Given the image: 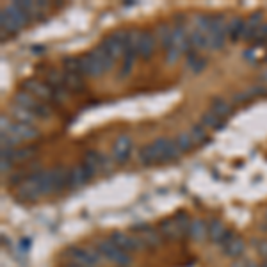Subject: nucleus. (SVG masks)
<instances>
[{
	"instance_id": "c03bdc74",
	"label": "nucleus",
	"mask_w": 267,
	"mask_h": 267,
	"mask_svg": "<svg viewBox=\"0 0 267 267\" xmlns=\"http://www.w3.org/2000/svg\"><path fill=\"white\" fill-rule=\"evenodd\" d=\"M98 164H100V170L105 171V173H109V171L112 170V164H114V159L109 155H105V153H100L98 152Z\"/></svg>"
},
{
	"instance_id": "ddd939ff",
	"label": "nucleus",
	"mask_w": 267,
	"mask_h": 267,
	"mask_svg": "<svg viewBox=\"0 0 267 267\" xmlns=\"http://www.w3.org/2000/svg\"><path fill=\"white\" fill-rule=\"evenodd\" d=\"M4 11L8 13V16L13 20V23H15V25L18 27L20 30H22L23 27H25L27 23H29L30 20H32L29 15H27L25 11H23L22 8H20L18 2H13V4H9L8 8H4Z\"/></svg>"
},
{
	"instance_id": "a878e982",
	"label": "nucleus",
	"mask_w": 267,
	"mask_h": 267,
	"mask_svg": "<svg viewBox=\"0 0 267 267\" xmlns=\"http://www.w3.org/2000/svg\"><path fill=\"white\" fill-rule=\"evenodd\" d=\"M209 235V226H207L205 221L202 219H194L191 223V228H189V237L192 241H203V239Z\"/></svg>"
},
{
	"instance_id": "7ed1b4c3",
	"label": "nucleus",
	"mask_w": 267,
	"mask_h": 267,
	"mask_svg": "<svg viewBox=\"0 0 267 267\" xmlns=\"http://www.w3.org/2000/svg\"><path fill=\"white\" fill-rule=\"evenodd\" d=\"M41 171V170H40ZM40 171H34L29 177L23 178L20 185H16V196L23 202H36L41 196L40 189Z\"/></svg>"
},
{
	"instance_id": "4c0bfd02",
	"label": "nucleus",
	"mask_w": 267,
	"mask_h": 267,
	"mask_svg": "<svg viewBox=\"0 0 267 267\" xmlns=\"http://www.w3.org/2000/svg\"><path fill=\"white\" fill-rule=\"evenodd\" d=\"M47 84L54 89V87L64 86V73L57 72V70H48L47 73Z\"/></svg>"
},
{
	"instance_id": "58836bf2",
	"label": "nucleus",
	"mask_w": 267,
	"mask_h": 267,
	"mask_svg": "<svg viewBox=\"0 0 267 267\" xmlns=\"http://www.w3.org/2000/svg\"><path fill=\"white\" fill-rule=\"evenodd\" d=\"M177 143H178V148H180V152L182 153H185V152H189V150L194 146V141H192V138H191V134L189 132H182V134H178L177 138Z\"/></svg>"
},
{
	"instance_id": "2f4dec72",
	"label": "nucleus",
	"mask_w": 267,
	"mask_h": 267,
	"mask_svg": "<svg viewBox=\"0 0 267 267\" xmlns=\"http://www.w3.org/2000/svg\"><path fill=\"white\" fill-rule=\"evenodd\" d=\"M138 160L143 164V166H153L157 164V157L153 153V148H152V143L150 145H145L138 153Z\"/></svg>"
},
{
	"instance_id": "4d7b16f0",
	"label": "nucleus",
	"mask_w": 267,
	"mask_h": 267,
	"mask_svg": "<svg viewBox=\"0 0 267 267\" xmlns=\"http://www.w3.org/2000/svg\"><path fill=\"white\" fill-rule=\"evenodd\" d=\"M68 267H84V265H80V263H77V262H72V263H68Z\"/></svg>"
},
{
	"instance_id": "423d86ee",
	"label": "nucleus",
	"mask_w": 267,
	"mask_h": 267,
	"mask_svg": "<svg viewBox=\"0 0 267 267\" xmlns=\"http://www.w3.org/2000/svg\"><path fill=\"white\" fill-rule=\"evenodd\" d=\"M111 241L114 242L116 246H118L119 249H123L125 253H130V251H141V249H145V242H143V239L139 237V235H128L125 233V231H112L111 233Z\"/></svg>"
},
{
	"instance_id": "c85d7f7f",
	"label": "nucleus",
	"mask_w": 267,
	"mask_h": 267,
	"mask_svg": "<svg viewBox=\"0 0 267 267\" xmlns=\"http://www.w3.org/2000/svg\"><path fill=\"white\" fill-rule=\"evenodd\" d=\"M207 66V59L196 54V48H192L187 54V68L192 70V73H202L203 68Z\"/></svg>"
},
{
	"instance_id": "bf43d9fd",
	"label": "nucleus",
	"mask_w": 267,
	"mask_h": 267,
	"mask_svg": "<svg viewBox=\"0 0 267 267\" xmlns=\"http://www.w3.org/2000/svg\"><path fill=\"white\" fill-rule=\"evenodd\" d=\"M258 267H267V260H263L262 263H258Z\"/></svg>"
},
{
	"instance_id": "f3484780",
	"label": "nucleus",
	"mask_w": 267,
	"mask_h": 267,
	"mask_svg": "<svg viewBox=\"0 0 267 267\" xmlns=\"http://www.w3.org/2000/svg\"><path fill=\"white\" fill-rule=\"evenodd\" d=\"M157 40H159V45L164 48V52L171 50L175 47L173 41V27H170L168 23H160L157 27Z\"/></svg>"
},
{
	"instance_id": "49530a36",
	"label": "nucleus",
	"mask_w": 267,
	"mask_h": 267,
	"mask_svg": "<svg viewBox=\"0 0 267 267\" xmlns=\"http://www.w3.org/2000/svg\"><path fill=\"white\" fill-rule=\"evenodd\" d=\"M180 55H182V52L178 50L177 47H173L171 50L166 52V62H168V64H175V62L178 61V57H180Z\"/></svg>"
},
{
	"instance_id": "4468645a",
	"label": "nucleus",
	"mask_w": 267,
	"mask_h": 267,
	"mask_svg": "<svg viewBox=\"0 0 267 267\" xmlns=\"http://www.w3.org/2000/svg\"><path fill=\"white\" fill-rule=\"evenodd\" d=\"M50 173H52V180H54L55 192H61L62 189L68 187V185H70V170H68V168L62 166V164H59V166L52 168Z\"/></svg>"
},
{
	"instance_id": "4be33fe9",
	"label": "nucleus",
	"mask_w": 267,
	"mask_h": 267,
	"mask_svg": "<svg viewBox=\"0 0 267 267\" xmlns=\"http://www.w3.org/2000/svg\"><path fill=\"white\" fill-rule=\"evenodd\" d=\"M94 54V57L98 59V61L102 62V66H104V70L105 72H111L112 68H114V64H116V59L112 57L111 54H109L107 50H105V47L104 45H98V47H94L93 50H91Z\"/></svg>"
},
{
	"instance_id": "dca6fc26",
	"label": "nucleus",
	"mask_w": 267,
	"mask_h": 267,
	"mask_svg": "<svg viewBox=\"0 0 267 267\" xmlns=\"http://www.w3.org/2000/svg\"><path fill=\"white\" fill-rule=\"evenodd\" d=\"M262 20H263V13L262 11H255L249 20L246 22V32H244V40L246 41H255L258 29L262 27Z\"/></svg>"
},
{
	"instance_id": "a19ab883",
	"label": "nucleus",
	"mask_w": 267,
	"mask_h": 267,
	"mask_svg": "<svg viewBox=\"0 0 267 267\" xmlns=\"http://www.w3.org/2000/svg\"><path fill=\"white\" fill-rule=\"evenodd\" d=\"M32 114L36 116L38 119H48V118H50V114H52V111H50V107L45 104V102L40 100L36 107L32 109Z\"/></svg>"
},
{
	"instance_id": "864d4df0",
	"label": "nucleus",
	"mask_w": 267,
	"mask_h": 267,
	"mask_svg": "<svg viewBox=\"0 0 267 267\" xmlns=\"http://www.w3.org/2000/svg\"><path fill=\"white\" fill-rule=\"evenodd\" d=\"M249 262H251V260H248V258H237L231 267H248Z\"/></svg>"
},
{
	"instance_id": "3c124183",
	"label": "nucleus",
	"mask_w": 267,
	"mask_h": 267,
	"mask_svg": "<svg viewBox=\"0 0 267 267\" xmlns=\"http://www.w3.org/2000/svg\"><path fill=\"white\" fill-rule=\"evenodd\" d=\"M0 126H2V134H8L9 130H11L13 123L9 121L8 114H2V116H0Z\"/></svg>"
},
{
	"instance_id": "aec40b11",
	"label": "nucleus",
	"mask_w": 267,
	"mask_h": 267,
	"mask_svg": "<svg viewBox=\"0 0 267 267\" xmlns=\"http://www.w3.org/2000/svg\"><path fill=\"white\" fill-rule=\"evenodd\" d=\"M244 32H246V22L241 16H237V18H233L228 23V38H230L233 43L239 40H244Z\"/></svg>"
},
{
	"instance_id": "5701e85b",
	"label": "nucleus",
	"mask_w": 267,
	"mask_h": 267,
	"mask_svg": "<svg viewBox=\"0 0 267 267\" xmlns=\"http://www.w3.org/2000/svg\"><path fill=\"white\" fill-rule=\"evenodd\" d=\"M82 168H84V171H86L87 177H89V180H91V178L98 173V170H100V164H98V152L89 150V152L86 153V157H84Z\"/></svg>"
},
{
	"instance_id": "f03ea898",
	"label": "nucleus",
	"mask_w": 267,
	"mask_h": 267,
	"mask_svg": "<svg viewBox=\"0 0 267 267\" xmlns=\"http://www.w3.org/2000/svg\"><path fill=\"white\" fill-rule=\"evenodd\" d=\"M153 153L157 157V162H171V160H177L180 157V148H178L177 139L170 138H157L152 143Z\"/></svg>"
},
{
	"instance_id": "a18cd8bd",
	"label": "nucleus",
	"mask_w": 267,
	"mask_h": 267,
	"mask_svg": "<svg viewBox=\"0 0 267 267\" xmlns=\"http://www.w3.org/2000/svg\"><path fill=\"white\" fill-rule=\"evenodd\" d=\"M233 237H235L233 231H231V230H224V233L221 235L219 241H217L216 244H217V246H221V248H226V246L230 244L231 241H233Z\"/></svg>"
},
{
	"instance_id": "39448f33",
	"label": "nucleus",
	"mask_w": 267,
	"mask_h": 267,
	"mask_svg": "<svg viewBox=\"0 0 267 267\" xmlns=\"http://www.w3.org/2000/svg\"><path fill=\"white\" fill-rule=\"evenodd\" d=\"M68 255H70V258H73V262L80 263V265H84V267H98L102 263V255L98 253V249L70 248Z\"/></svg>"
},
{
	"instance_id": "6e6d98bb",
	"label": "nucleus",
	"mask_w": 267,
	"mask_h": 267,
	"mask_svg": "<svg viewBox=\"0 0 267 267\" xmlns=\"http://www.w3.org/2000/svg\"><path fill=\"white\" fill-rule=\"evenodd\" d=\"M36 6H38V9H40V11H43V9L48 8V2H47V0H40V2H36Z\"/></svg>"
},
{
	"instance_id": "603ef678",
	"label": "nucleus",
	"mask_w": 267,
	"mask_h": 267,
	"mask_svg": "<svg viewBox=\"0 0 267 267\" xmlns=\"http://www.w3.org/2000/svg\"><path fill=\"white\" fill-rule=\"evenodd\" d=\"M255 52H256V48H255V47L246 48L244 54H242V57H244L248 62H255V61H256V59H255Z\"/></svg>"
},
{
	"instance_id": "a211bd4d",
	"label": "nucleus",
	"mask_w": 267,
	"mask_h": 267,
	"mask_svg": "<svg viewBox=\"0 0 267 267\" xmlns=\"http://www.w3.org/2000/svg\"><path fill=\"white\" fill-rule=\"evenodd\" d=\"M9 112H11V118H15V123H22V125H32V123L38 119L30 111L20 107V105H16V104L11 105Z\"/></svg>"
},
{
	"instance_id": "9d476101",
	"label": "nucleus",
	"mask_w": 267,
	"mask_h": 267,
	"mask_svg": "<svg viewBox=\"0 0 267 267\" xmlns=\"http://www.w3.org/2000/svg\"><path fill=\"white\" fill-rule=\"evenodd\" d=\"M22 89L32 94L38 100H52V87L45 82H40L38 79H27L22 82Z\"/></svg>"
},
{
	"instance_id": "5fc2aeb1",
	"label": "nucleus",
	"mask_w": 267,
	"mask_h": 267,
	"mask_svg": "<svg viewBox=\"0 0 267 267\" xmlns=\"http://www.w3.org/2000/svg\"><path fill=\"white\" fill-rule=\"evenodd\" d=\"M22 248L25 249V251L30 248V241H29V239H22V241H20V249H22Z\"/></svg>"
},
{
	"instance_id": "ea45409f",
	"label": "nucleus",
	"mask_w": 267,
	"mask_h": 267,
	"mask_svg": "<svg viewBox=\"0 0 267 267\" xmlns=\"http://www.w3.org/2000/svg\"><path fill=\"white\" fill-rule=\"evenodd\" d=\"M175 221H177L178 228H180L182 231V237L184 235H189V228H191V219H189V216L185 212H178L177 216L173 217Z\"/></svg>"
},
{
	"instance_id": "8fccbe9b",
	"label": "nucleus",
	"mask_w": 267,
	"mask_h": 267,
	"mask_svg": "<svg viewBox=\"0 0 267 267\" xmlns=\"http://www.w3.org/2000/svg\"><path fill=\"white\" fill-rule=\"evenodd\" d=\"M13 162H15V160L11 159V157H2V159H0V170H2V173H9V171H11V168H13Z\"/></svg>"
},
{
	"instance_id": "6ab92c4d",
	"label": "nucleus",
	"mask_w": 267,
	"mask_h": 267,
	"mask_svg": "<svg viewBox=\"0 0 267 267\" xmlns=\"http://www.w3.org/2000/svg\"><path fill=\"white\" fill-rule=\"evenodd\" d=\"M87 180H89V177H87V173L84 171L82 164H77V166L70 168V187L72 189L82 187Z\"/></svg>"
},
{
	"instance_id": "09e8293b",
	"label": "nucleus",
	"mask_w": 267,
	"mask_h": 267,
	"mask_svg": "<svg viewBox=\"0 0 267 267\" xmlns=\"http://www.w3.org/2000/svg\"><path fill=\"white\" fill-rule=\"evenodd\" d=\"M256 248V253H258L260 256H262L263 260H267V241H263V239H260V241H255V244H253Z\"/></svg>"
},
{
	"instance_id": "f257e3e1",
	"label": "nucleus",
	"mask_w": 267,
	"mask_h": 267,
	"mask_svg": "<svg viewBox=\"0 0 267 267\" xmlns=\"http://www.w3.org/2000/svg\"><path fill=\"white\" fill-rule=\"evenodd\" d=\"M96 249L104 258L114 262L118 267H128L132 263V258H130L128 253H125L123 249H119L111 239H104V241H98Z\"/></svg>"
},
{
	"instance_id": "2eb2a0df",
	"label": "nucleus",
	"mask_w": 267,
	"mask_h": 267,
	"mask_svg": "<svg viewBox=\"0 0 267 267\" xmlns=\"http://www.w3.org/2000/svg\"><path fill=\"white\" fill-rule=\"evenodd\" d=\"M9 132L13 136L20 139V141H30V139H36L40 138V130L32 125H22V123H13L11 130Z\"/></svg>"
},
{
	"instance_id": "f8f14e48",
	"label": "nucleus",
	"mask_w": 267,
	"mask_h": 267,
	"mask_svg": "<svg viewBox=\"0 0 267 267\" xmlns=\"http://www.w3.org/2000/svg\"><path fill=\"white\" fill-rule=\"evenodd\" d=\"M157 40L150 30H141V40H139V55H141L143 61H150L155 52Z\"/></svg>"
},
{
	"instance_id": "393cba45",
	"label": "nucleus",
	"mask_w": 267,
	"mask_h": 267,
	"mask_svg": "<svg viewBox=\"0 0 267 267\" xmlns=\"http://www.w3.org/2000/svg\"><path fill=\"white\" fill-rule=\"evenodd\" d=\"M64 87L72 93H82V91H86L84 77L75 75V73H64Z\"/></svg>"
},
{
	"instance_id": "bb28decb",
	"label": "nucleus",
	"mask_w": 267,
	"mask_h": 267,
	"mask_svg": "<svg viewBox=\"0 0 267 267\" xmlns=\"http://www.w3.org/2000/svg\"><path fill=\"white\" fill-rule=\"evenodd\" d=\"M244 249H246L244 241H242L241 237H233V241H231L230 244L226 246V248H223V251H224V255H226V256L237 260V258H241V256H242Z\"/></svg>"
},
{
	"instance_id": "9b49d317",
	"label": "nucleus",
	"mask_w": 267,
	"mask_h": 267,
	"mask_svg": "<svg viewBox=\"0 0 267 267\" xmlns=\"http://www.w3.org/2000/svg\"><path fill=\"white\" fill-rule=\"evenodd\" d=\"M134 233H138L143 239L146 248H159L160 246V231L153 230L152 226H146V224H139V226H134Z\"/></svg>"
},
{
	"instance_id": "72a5a7b5",
	"label": "nucleus",
	"mask_w": 267,
	"mask_h": 267,
	"mask_svg": "<svg viewBox=\"0 0 267 267\" xmlns=\"http://www.w3.org/2000/svg\"><path fill=\"white\" fill-rule=\"evenodd\" d=\"M189 134H191L192 141H194V145H203V143H209V138H207V128L202 125V123H198V125H192L191 130H189Z\"/></svg>"
},
{
	"instance_id": "f704fd0d",
	"label": "nucleus",
	"mask_w": 267,
	"mask_h": 267,
	"mask_svg": "<svg viewBox=\"0 0 267 267\" xmlns=\"http://www.w3.org/2000/svg\"><path fill=\"white\" fill-rule=\"evenodd\" d=\"M62 68L64 73H75V75H82V68H80V57H64L62 59Z\"/></svg>"
},
{
	"instance_id": "cd10ccee",
	"label": "nucleus",
	"mask_w": 267,
	"mask_h": 267,
	"mask_svg": "<svg viewBox=\"0 0 267 267\" xmlns=\"http://www.w3.org/2000/svg\"><path fill=\"white\" fill-rule=\"evenodd\" d=\"M210 111L219 116V118H226V116L231 114V105L230 102L223 100V98H212V102H210Z\"/></svg>"
},
{
	"instance_id": "c756f323",
	"label": "nucleus",
	"mask_w": 267,
	"mask_h": 267,
	"mask_svg": "<svg viewBox=\"0 0 267 267\" xmlns=\"http://www.w3.org/2000/svg\"><path fill=\"white\" fill-rule=\"evenodd\" d=\"M202 125L205 126V128H214L216 132H219V130L224 128V123L221 121L219 116L214 114L212 111L203 112V114H202Z\"/></svg>"
},
{
	"instance_id": "0eeeda50",
	"label": "nucleus",
	"mask_w": 267,
	"mask_h": 267,
	"mask_svg": "<svg viewBox=\"0 0 267 267\" xmlns=\"http://www.w3.org/2000/svg\"><path fill=\"white\" fill-rule=\"evenodd\" d=\"M134 150V141L130 136L126 134H121L118 139L112 145V159H114L116 164H126L130 159V153Z\"/></svg>"
},
{
	"instance_id": "1a4fd4ad",
	"label": "nucleus",
	"mask_w": 267,
	"mask_h": 267,
	"mask_svg": "<svg viewBox=\"0 0 267 267\" xmlns=\"http://www.w3.org/2000/svg\"><path fill=\"white\" fill-rule=\"evenodd\" d=\"M80 68H82V77H89V79H100L105 73L104 66L94 57L93 52L80 55Z\"/></svg>"
},
{
	"instance_id": "680f3d73",
	"label": "nucleus",
	"mask_w": 267,
	"mask_h": 267,
	"mask_svg": "<svg viewBox=\"0 0 267 267\" xmlns=\"http://www.w3.org/2000/svg\"><path fill=\"white\" fill-rule=\"evenodd\" d=\"M265 219H267V210H265Z\"/></svg>"
},
{
	"instance_id": "c9c22d12",
	"label": "nucleus",
	"mask_w": 267,
	"mask_h": 267,
	"mask_svg": "<svg viewBox=\"0 0 267 267\" xmlns=\"http://www.w3.org/2000/svg\"><path fill=\"white\" fill-rule=\"evenodd\" d=\"M224 230H226V228L223 226V223H221L219 219H212L209 223V237H210V241L217 242L221 235L224 233Z\"/></svg>"
},
{
	"instance_id": "20e7f679",
	"label": "nucleus",
	"mask_w": 267,
	"mask_h": 267,
	"mask_svg": "<svg viewBox=\"0 0 267 267\" xmlns=\"http://www.w3.org/2000/svg\"><path fill=\"white\" fill-rule=\"evenodd\" d=\"M228 36V25L224 23L223 15L212 16V25L209 32V50H221L224 47V41Z\"/></svg>"
},
{
	"instance_id": "b1692460",
	"label": "nucleus",
	"mask_w": 267,
	"mask_h": 267,
	"mask_svg": "<svg viewBox=\"0 0 267 267\" xmlns=\"http://www.w3.org/2000/svg\"><path fill=\"white\" fill-rule=\"evenodd\" d=\"M13 102H15L16 105H20V107H23V109H27V111H30L32 112V109L36 107L38 105V98H34L32 94H29L27 91H23V89H20V91H16L15 93V96H13Z\"/></svg>"
},
{
	"instance_id": "052dcab7",
	"label": "nucleus",
	"mask_w": 267,
	"mask_h": 267,
	"mask_svg": "<svg viewBox=\"0 0 267 267\" xmlns=\"http://www.w3.org/2000/svg\"><path fill=\"white\" fill-rule=\"evenodd\" d=\"M263 61H265V62H267V54H265V57H263Z\"/></svg>"
},
{
	"instance_id": "7c9ffc66",
	"label": "nucleus",
	"mask_w": 267,
	"mask_h": 267,
	"mask_svg": "<svg viewBox=\"0 0 267 267\" xmlns=\"http://www.w3.org/2000/svg\"><path fill=\"white\" fill-rule=\"evenodd\" d=\"M40 189H41V196H47V194H54L55 189H54V180H52V173L50 170L48 171H40Z\"/></svg>"
},
{
	"instance_id": "79ce46f5",
	"label": "nucleus",
	"mask_w": 267,
	"mask_h": 267,
	"mask_svg": "<svg viewBox=\"0 0 267 267\" xmlns=\"http://www.w3.org/2000/svg\"><path fill=\"white\" fill-rule=\"evenodd\" d=\"M36 153V146H27V148H20L15 150L13 153V160H27Z\"/></svg>"
},
{
	"instance_id": "de8ad7c7",
	"label": "nucleus",
	"mask_w": 267,
	"mask_h": 267,
	"mask_svg": "<svg viewBox=\"0 0 267 267\" xmlns=\"http://www.w3.org/2000/svg\"><path fill=\"white\" fill-rule=\"evenodd\" d=\"M248 93L251 98L255 96H267V86H253L248 87Z\"/></svg>"
},
{
	"instance_id": "e433bc0d",
	"label": "nucleus",
	"mask_w": 267,
	"mask_h": 267,
	"mask_svg": "<svg viewBox=\"0 0 267 267\" xmlns=\"http://www.w3.org/2000/svg\"><path fill=\"white\" fill-rule=\"evenodd\" d=\"M210 25H212V16L198 15L194 18V29H198L199 32L207 34V36H209V32H210Z\"/></svg>"
},
{
	"instance_id": "6e6552de",
	"label": "nucleus",
	"mask_w": 267,
	"mask_h": 267,
	"mask_svg": "<svg viewBox=\"0 0 267 267\" xmlns=\"http://www.w3.org/2000/svg\"><path fill=\"white\" fill-rule=\"evenodd\" d=\"M125 41H126V30H116V32L109 34L102 45L118 61V57H123V52H125Z\"/></svg>"
},
{
	"instance_id": "412c9836",
	"label": "nucleus",
	"mask_w": 267,
	"mask_h": 267,
	"mask_svg": "<svg viewBox=\"0 0 267 267\" xmlns=\"http://www.w3.org/2000/svg\"><path fill=\"white\" fill-rule=\"evenodd\" d=\"M159 228H160V230H159L160 233H162L166 239H170V241H175V239L182 237V231H180V228H178V224H177V221H175V219L160 221Z\"/></svg>"
},
{
	"instance_id": "473e14b6",
	"label": "nucleus",
	"mask_w": 267,
	"mask_h": 267,
	"mask_svg": "<svg viewBox=\"0 0 267 267\" xmlns=\"http://www.w3.org/2000/svg\"><path fill=\"white\" fill-rule=\"evenodd\" d=\"M189 34H191V43H192V47H194L196 50H205V48L210 47L209 36H207V34L199 32L198 29H192Z\"/></svg>"
},
{
	"instance_id": "37998d69",
	"label": "nucleus",
	"mask_w": 267,
	"mask_h": 267,
	"mask_svg": "<svg viewBox=\"0 0 267 267\" xmlns=\"http://www.w3.org/2000/svg\"><path fill=\"white\" fill-rule=\"evenodd\" d=\"M68 96H70V91L66 89L64 86L54 87V89H52V102H57V104H61V102H64Z\"/></svg>"
},
{
	"instance_id": "13d9d810",
	"label": "nucleus",
	"mask_w": 267,
	"mask_h": 267,
	"mask_svg": "<svg viewBox=\"0 0 267 267\" xmlns=\"http://www.w3.org/2000/svg\"><path fill=\"white\" fill-rule=\"evenodd\" d=\"M262 80H265V82H267V70H265V72L262 73Z\"/></svg>"
}]
</instances>
